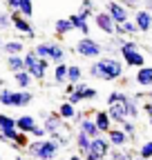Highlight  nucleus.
I'll use <instances>...</instances> for the list:
<instances>
[{"instance_id":"f257e3e1","label":"nucleus","mask_w":152,"mask_h":160,"mask_svg":"<svg viewBox=\"0 0 152 160\" xmlns=\"http://www.w3.org/2000/svg\"><path fill=\"white\" fill-rule=\"evenodd\" d=\"M125 71L123 60L114 58V56H101L87 67V76L101 80V82H114V80H121Z\"/></svg>"},{"instance_id":"f03ea898","label":"nucleus","mask_w":152,"mask_h":160,"mask_svg":"<svg viewBox=\"0 0 152 160\" xmlns=\"http://www.w3.org/2000/svg\"><path fill=\"white\" fill-rule=\"evenodd\" d=\"M25 151L34 160H56L61 153V142H56L49 136L47 138H34Z\"/></svg>"},{"instance_id":"7ed1b4c3","label":"nucleus","mask_w":152,"mask_h":160,"mask_svg":"<svg viewBox=\"0 0 152 160\" xmlns=\"http://www.w3.org/2000/svg\"><path fill=\"white\" fill-rule=\"evenodd\" d=\"M34 100V93L27 91V89H7L3 87L0 89V105L3 107H16V109H25L31 105Z\"/></svg>"},{"instance_id":"20e7f679","label":"nucleus","mask_w":152,"mask_h":160,"mask_svg":"<svg viewBox=\"0 0 152 160\" xmlns=\"http://www.w3.org/2000/svg\"><path fill=\"white\" fill-rule=\"evenodd\" d=\"M119 51H121V58H123V65L125 67H143L145 65V56L143 51L139 49V45L134 42V40H123L119 38Z\"/></svg>"},{"instance_id":"39448f33","label":"nucleus","mask_w":152,"mask_h":160,"mask_svg":"<svg viewBox=\"0 0 152 160\" xmlns=\"http://www.w3.org/2000/svg\"><path fill=\"white\" fill-rule=\"evenodd\" d=\"M23 58H25V71H29L34 80H45V76L49 71V60L41 58L34 49L23 53Z\"/></svg>"},{"instance_id":"423d86ee","label":"nucleus","mask_w":152,"mask_h":160,"mask_svg":"<svg viewBox=\"0 0 152 160\" xmlns=\"http://www.w3.org/2000/svg\"><path fill=\"white\" fill-rule=\"evenodd\" d=\"M74 51H76V56H81L85 60H96V58L103 56V45L99 40H94L92 36H83V38L76 40Z\"/></svg>"},{"instance_id":"0eeeda50","label":"nucleus","mask_w":152,"mask_h":160,"mask_svg":"<svg viewBox=\"0 0 152 160\" xmlns=\"http://www.w3.org/2000/svg\"><path fill=\"white\" fill-rule=\"evenodd\" d=\"M112 151V145H110V140L105 133L96 136V138H92V145L87 147V151H83V160H105Z\"/></svg>"},{"instance_id":"6e6552de","label":"nucleus","mask_w":152,"mask_h":160,"mask_svg":"<svg viewBox=\"0 0 152 160\" xmlns=\"http://www.w3.org/2000/svg\"><path fill=\"white\" fill-rule=\"evenodd\" d=\"M34 51L41 56V58H45V60H49L52 65H58V62H65V49L58 45V42H52V40H45V42H38L36 47H34Z\"/></svg>"},{"instance_id":"1a4fd4ad","label":"nucleus","mask_w":152,"mask_h":160,"mask_svg":"<svg viewBox=\"0 0 152 160\" xmlns=\"http://www.w3.org/2000/svg\"><path fill=\"white\" fill-rule=\"evenodd\" d=\"M105 11L112 16V20L117 25H121V22H125V20H130V9L123 5V2H119V0H110V2L105 5Z\"/></svg>"},{"instance_id":"9d476101","label":"nucleus","mask_w":152,"mask_h":160,"mask_svg":"<svg viewBox=\"0 0 152 160\" xmlns=\"http://www.w3.org/2000/svg\"><path fill=\"white\" fill-rule=\"evenodd\" d=\"M9 16H11V27H14L18 33H25L27 38H36V31H34V27H31V22H29V18L20 16V11H11Z\"/></svg>"},{"instance_id":"9b49d317","label":"nucleus","mask_w":152,"mask_h":160,"mask_svg":"<svg viewBox=\"0 0 152 160\" xmlns=\"http://www.w3.org/2000/svg\"><path fill=\"white\" fill-rule=\"evenodd\" d=\"M105 136H107L110 145H112L114 149H128L130 140H132V138H130V136H128V133H125V131H123L119 125H117V127H112V129H110Z\"/></svg>"},{"instance_id":"f8f14e48","label":"nucleus","mask_w":152,"mask_h":160,"mask_svg":"<svg viewBox=\"0 0 152 160\" xmlns=\"http://www.w3.org/2000/svg\"><path fill=\"white\" fill-rule=\"evenodd\" d=\"M94 25H96L103 33H107V36L117 33V22L112 20V16L107 11H96V13H94Z\"/></svg>"},{"instance_id":"ddd939ff","label":"nucleus","mask_w":152,"mask_h":160,"mask_svg":"<svg viewBox=\"0 0 152 160\" xmlns=\"http://www.w3.org/2000/svg\"><path fill=\"white\" fill-rule=\"evenodd\" d=\"M134 25L139 27V33H150L152 31V11H148L145 7L134 11Z\"/></svg>"},{"instance_id":"4468645a","label":"nucleus","mask_w":152,"mask_h":160,"mask_svg":"<svg viewBox=\"0 0 152 160\" xmlns=\"http://www.w3.org/2000/svg\"><path fill=\"white\" fill-rule=\"evenodd\" d=\"M92 118H94V122H96V127H99L101 133H107V131L114 127V122H112V118H110L107 109H94Z\"/></svg>"},{"instance_id":"2eb2a0df","label":"nucleus","mask_w":152,"mask_h":160,"mask_svg":"<svg viewBox=\"0 0 152 160\" xmlns=\"http://www.w3.org/2000/svg\"><path fill=\"white\" fill-rule=\"evenodd\" d=\"M134 82H137L139 87H145V89L152 87V65H143V67L137 69V73H134Z\"/></svg>"},{"instance_id":"dca6fc26","label":"nucleus","mask_w":152,"mask_h":160,"mask_svg":"<svg viewBox=\"0 0 152 160\" xmlns=\"http://www.w3.org/2000/svg\"><path fill=\"white\" fill-rule=\"evenodd\" d=\"M107 113L112 118L114 125H121L123 120H128V111H125V102H114V105H107Z\"/></svg>"},{"instance_id":"f3484780","label":"nucleus","mask_w":152,"mask_h":160,"mask_svg":"<svg viewBox=\"0 0 152 160\" xmlns=\"http://www.w3.org/2000/svg\"><path fill=\"white\" fill-rule=\"evenodd\" d=\"M36 118L34 116H29V113H23V116H18L16 118V129L18 131H23V133H29L31 136V131L36 129Z\"/></svg>"},{"instance_id":"a211bd4d","label":"nucleus","mask_w":152,"mask_h":160,"mask_svg":"<svg viewBox=\"0 0 152 160\" xmlns=\"http://www.w3.org/2000/svg\"><path fill=\"white\" fill-rule=\"evenodd\" d=\"M76 113H79V107H76V105H72L69 100H65V102L58 107V116L65 120V122H74Z\"/></svg>"},{"instance_id":"6ab92c4d","label":"nucleus","mask_w":152,"mask_h":160,"mask_svg":"<svg viewBox=\"0 0 152 160\" xmlns=\"http://www.w3.org/2000/svg\"><path fill=\"white\" fill-rule=\"evenodd\" d=\"M76 127H79L83 133H87L90 138H96V136H101V131H99V127H96V122H94V118H83L81 120V122L79 125H76Z\"/></svg>"},{"instance_id":"aec40b11","label":"nucleus","mask_w":152,"mask_h":160,"mask_svg":"<svg viewBox=\"0 0 152 160\" xmlns=\"http://www.w3.org/2000/svg\"><path fill=\"white\" fill-rule=\"evenodd\" d=\"M69 22H72L74 31H81V36H90V25H87V18H83L81 13L69 16Z\"/></svg>"},{"instance_id":"412c9836","label":"nucleus","mask_w":152,"mask_h":160,"mask_svg":"<svg viewBox=\"0 0 152 160\" xmlns=\"http://www.w3.org/2000/svg\"><path fill=\"white\" fill-rule=\"evenodd\" d=\"M3 51L5 56H18V53H25V42L23 40H7V42L3 45Z\"/></svg>"},{"instance_id":"4be33fe9","label":"nucleus","mask_w":152,"mask_h":160,"mask_svg":"<svg viewBox=\"0 0 152 160\" xmlns=\"http://www.w3.org/2000/svg\"><path fill=\"white\" fill-rule=\"evenodd\" d=\"M14 76V82H16V87L18 89H29L31 87V82H34V78H31V73L29 71H16V73H11Z\"/></svg>"},{"instance_id":"5701e85b","label":"nucleus","mask_w":152,"mask_h":160,"mask_svg":"<svg viewBox=\"0 0 152 160\" xmlns=\"http://www.w3.org/2000/svg\"><path fill=\"white\" fill-rule=\"evenodd\" d=\"M5 65H7V69H9L11 73L23 71V69H25V58H23V53H18V56H7V58H5Z\"/></svg>"},{"instance_id":"b1692460","label":"nucleus","mask_w":152,"mask_h":160,"mask_svg":"<svg viewBox=\"0 0 152 160\" xmlns=\"http://www.w3.org/2000/svg\"><path fill=\"white\" fill-rule=\"evenodd\" d=\"M125 111H128V118L130 120H137L139 113H141V105H139V98L137 96H130L125 100Z\"/></svg>"},{"instance_id":"393cba45","label":"nucleus","mask_w":152,"mask_h":160,"mask_svg":"<svg viewBox=\"0 0 152 160\" xmlns=\"http://www.w3.org/2000/svg\"><path fill=\"white\" fill-rule=\"evenodd\" d=\"M83 76H85V71L81 65H67V82L79 85V82H83Z\"/></svg>"},{"instance_id":"a878e982","label":"nucleus","mask_w":152,"mask_h":160,"mask_svg":"<svg viewBox=\"0 0 152 160\" xmlns=\"http://www.w3.org/2000/svg\"><path fill=\"white\" fill-rule=\"evenodd\" d=\"M52 80L56 85H67V62H58L54 65V71H52Z\"/></svg>"},{"instance_id":"bb28decb","label":"nucleus","mask_w":152,"mask_h":160,"mask_svg":"<svg viewBox=\"0 0 152 160\" xmlns=\"http://www.w3.org/2000/svg\"><path fill=\"white\" fill-rule=\"evenodd\" d=\"M74 145H76V149H79V153H83V151H87V147L92 145V138H90L87 133H83L81 129H76V133H74Z\"/></svg>"},{"instance_id":"cd10ccee","label":"nucleus","mask_w":152,"mask_h":160,"mask_svg":"<svg viewBox=\"0 0 152 160\" xmlns=\"http://www.w3.org/2000/svg\"><path fill=\"white\" fill-rule=\"evenodd\" d=\"M139 33V27L134 25V20H125V22L117 25V33L114 36H137Z\"/></svg>"},{"instance_id":"c85d7f7f","label":"nucleus","mask_w":152,"mask_h":160,"mask_svg":"<svg viewBox=\"0 0 152 160\" xmlns=\"http://www.w3.org/2000/svg\"><path fill=\"white\" fill-rule=\"evenodd\" d=\"M54 31H56V36H58V38H63V36H67L69 31H74L69 18H58V20L54 22Z\"/></svg>"},{"instance_id":"c756f323","label":"nucleus","mask_w":152,"mask_h":160,"mask_svg":"<svg viewBox=\"0 0 152 160\" xmlns=\"http://www.w3.org/2000/svg\"><path fill=\"white\" fill-rule=\"evenodd\" d=\"M76 91L81 93L83 100H94V98L99 96V89H96V87H90V85H85V82H79V85H76Z\"/></svg>"},{"instance_id":"7c9ffc66","label":"nucleus","mask_w":152,"mask_h":160,"mask_svg":"<svg viewBox=\"0 0 152 160\" xmlns=\"http://www.w3.org/2000/svg\"><path fill=\"white\" fill-rule=\"evenodd\" d=\"M29 142H31V140H29V133H18L16 136V140H14V142H11V147L14 149H18V151H23V149H27L29 147Z\"/></svg>"},{"instance_id":"2f4dec72","label":"nucleus","mask_w":152,"mask_h":160,"mask_svg":"<svg viewBox=\"0 0 152 160\" xmlns=\"http://www.w3.org/2000/svg\"><path fill=\"white\" fill-rule=\"evenodd\" d=\"M128 98H130V96H128L125 91L114 89V91H110V93H107V100H105V102H107V105H114V102H125Z\"/></svg>"},{"instance_id":"473e14b6","label":"nucleus","mask_w":152,"mask_h":160,"mask_svg":"<svg viewBox=\"0 0 152 160\" xmlns=\"http://www.w3.org/2000/svg\"><path fill=\"white\" fill-rule=\"evenodd\" d=\"M107 158H110V160H132V158H134V153L128 151V149H114V147H112V151H110Z\"/></svg>"},{"instance_id":"72a5a7b5","label":"nucleus","mask_w":152,"mask_h":160,"mask_svg":"<svg viewBox=\"0 0 152 160\" xmlns=\"http://www.w3.org/2000/svg\"><path fill=\"white\" fill-rule=\"evenodd\" d=\"M5 129H16V118L0 111V131H5Z\"/></svg>"},{"instance_id":"f704fd0d","label":"nucleus","mask_w":152,"mask_h":160,"mask_svg":"<svg viewBox=\"0 0 152 160\" xmlns=\"http://www.w3.org/2000/svg\"><path fill=\"white\" fill-rule=\"evenodd\" d=\"M79 13H81L83 18L94 16V13H96V11H94V2H92V0H81V9H79Z\"/></svg>"},{"instance_id":"c9c22d12","label":"nucleus","mask_w":152,"mask_h":160,"mask_svg":"<svg viewBox=\"0 0 152 160\" xmlns=\"http://www.w3.org/2000/svg\"><path fill=\"white\" fill-rule=\"evenodd\" d=\"M137 156H141V158H145V160H152V140H145V142L139 147Z\"/></svg>"},{"instance_id":"e433bc0d","label":"nucleus","mask_w":152,"mask_h":160,"mask_svg":"<svg viewBox=\"0 0 152 160\" xmlns=\"http://www.w3.org/2000/svg\"><path fill=\"white\" fill-rule=\"evenodd\" d=\"M119 127H121V129H123L130 138H134V136H137V125H134V120H130V118H128V120H123V122H121Z\"/></svg>"},{"instance_id":"4c0bfd02","label":"nucleus","mask_w":152,"mask_h":160,"mask_svg":"<svg viewBox=\"0 0 152 160\" xmlns=\"http://www.w3.org/2000/svg\"><path fill=\"white\" fill-rule=\"evenodd\" d=\"M20 16L25 18H34V0H23V5H20Z\"/></svg>"},{"instance_id":"58836bf2","label":"nucleus","mask_w":152,"mask_h":160,"mask_svg":"<svg viewBox=\"0 0 152 160\" xmlns=\"http://www.w3.org/2000/svg\"><path fill=\"white\" fill-rule=\"evenodd\" d=\"M7 29H11V16L0 11V31H7Z\"/></svg>"},{"instance_id":"ea45409f","label":"nucleus","mask_w":152,"mask_h":160,"mask_svg":"<svg viewBox=\"0 0 152 160\" xmlns=\"http://www.w3.org/2000/svg\"><path fill=\"white\" fill-rule=\"evenodd\" d=\"M119 2H123L128 9H134V11L143 7V0H119Z\"/></svg>"},{"instance_id":"a19ab883","label":"nucleus","mask_w":152,"mask_h":160,"mask_svg":"<svg viewBox=\"0 0 152 160\" xmlns=\"http://www.w3.org/2000/svg\"><path fill=\"white\" fill-rule=\"evenodd\" d=\"M20 5H23V0H5V7L9 9V13H11V11H18V9H20Z\"/></svg>"},{"instance_id":"79ce46f5","label":"nucleus","mask_w":152,"mask_h":160,"mask_svg":"<svg viewBox=\"0 0 152 160\" xmlns=\"http://www.w3.org/2000/svg\"><path fill=\"white\" fill-rule=\"evenodd\" d=\"M67 100H69V102H72V105H76V107H79L81 102H85V100L81 98V93H79V91H72V93L67 96Z\"/></svg>"},{"instance_id":"37998d69","label":"nucleus","mask_w":152,"mask_h":160,"mask_svg":"<svg viewBox=\"0 0 152 160\" xmlns=\"http://www.w3.org/2000/svg\"><path fill=\"white\" fill-rule=\"evenodd\" d=\"M141 111H143L148 118L152 116V100H148V102H143V105H141Z\"/></svg>"},{"instance_id":"c03bdc74","label":"nucleus","mask_w":152,"mask_h":160,"mask_svg":"<svg viewBox=\"0 0 152 160\" xmlns=\"http://www.w3.org/2000/svg\"><path fill=\"white\" fill-rule=\"evenodd\" d=\"M67 160H83V156H81V153H72Z\"/></svg>"},{"instance_id":"a18cd8bd","label":"nucleus","mask_w":152,"mask_h":160,"mask_svg":"<svg viewBox=\"0 0 152 160\" xmlns=\"http://www.w3.org/2000/svg\"><path fill=\"white\" fill-rule=\"evenodd\" d=\"M0 142H7V145H11V142H9V138H7L3 131H0Z\"/></svg>"},{"instance_id":"49530a36","label":"nucleus","mask_w":152,"mask_h":160,"mask_svg":"<svg viewBox=\"0 0 152 160\" xmlns=\"http://www.w3.org/2000/svg\"><path fill=\"white\" fill-rule=\"evenodd\" d=\"M16 160H34V158H29V156H16Z\"/></svg>"},{"instance_id":"de8ad7c7","label":"nucleus","mask_w":152,"mask_h":160,"mask_svg":"<svg viewBox=\"0 0 152 160\" xmlns=\"http://www.w3.org/2000/svg\"><path fill=\"white\" fill-rule=\"evenodd\" d=\"M132 160H145V158H141V156H134V158H132Z\"/></svg>"},{"instance_id":"09e8293b","label":"nucleus","mask_w":152,"mask_h":160,"mask_svg":"<svg viewBox=\"0 0 152 160\" xmlns=\"http://www.w3.org/2000/svg\"><path fill=\"white\" fill-rule=\"evenodd\" d=\"M3 87H5V80H3V78H0V89H3Z\"/></svg>"},{"instance_id":"8fccbe9b","label":"nucleus","mask_w":152,"mask_h":160,"mask_svg":"<svg viewBox=\"0 0 152 160\" xmlns=\"http://www.w3.org/2000/svg\"><path fill=\"white\" fill-rule=\"evenodd\" d=\"M148 98H150V100H152V87H150V91H148Z\"/></svg>"},{"instance_id":"3c124183","label":"nucleus","mask_w":152,"mask_h":160,"mask_svg":"<svg viewBox=\"0 0 152 160\" xmlns=\"http://www.w3.org/2000/svg\"><path fill=\"white\" fill-rule=\"evenodd\" d=\"M3 45H5V42H3V38H0V51H3Z\"/></svg>"},{"instance_id":"603ef678","label":"nucleus","mask_w":152,"mask_h":160,"mask_svg":"<svg viewBox=\"0 0 152 160\" xmlns=\"http://www.w3.org/2000/svg\"><path fill=\"white\" fill-rule=\"evenodd\" d=\"M148 120H150V127H152V116H150V118H148Z\"/></svg>"},{"instance_id":"864d4df0","label":"nucleus","mask_w":152,"mask_h":160,"mask_svg":"<svg viewBox=\"0 0 152 160\" xmlns=\"http://www.w3.org/2000/svg\"><path fill=\"white\" fill-rule=\"evenodd\" d=\"M56 160H67V158H56Z\"/></svg>"}]
</instances>
